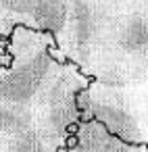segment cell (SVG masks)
<instances>
[{
    "label": "cell",
    "mask_w": 148,
    "mask_h": 152,
    "mask_svg": "<svg viewBox=\"0 0 148 152\" xmlns=\"http://www.w3.org/2000/svg\"><path fill=\"white\" fill-rule=\"evenodd\" d=\"M56 50L90 81L148 86V0H69Z\"/></svg>",
    "instance_id": "cell-1"
},
{
    "label": "cell",
    "mask_w": 148,
    "mask_h": 152,
    "mask_svg": "<svg viewBox=\"0 0 148 152\" xmlns=\"http://www.w3.org/2000/svg\"><path fill=\"white\" fill-rule=\"evenodd\" d=\"M140 102H142V115H144V129H146V144H148V86L138 88Z\"/></svg>",
    "instance_id": "cell-3"
},
{
    "label": "cell",
    "mask_w": 148,
    "mask_h": 152,
    "mask_svg": "<svg viewBox=\"0 0 148 152\" xmlns=\"http://www.w3.org/2000/svg\"><path fill=\"white\" fill-rule=\"evenodd\" d=\"M65 152H148L138 88L90 81Z\"/></svg>",
    "instance_id": "cell-2"
}]
</instances>
